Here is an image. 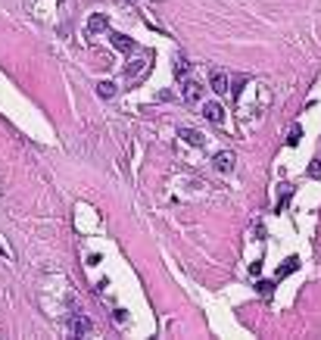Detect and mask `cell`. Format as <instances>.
<instances>
[{"label":"cell","mask_w":321,"mask_h":340,"mask_svg":"<svg viewBox=\"0 0 321 340\" xmlns=\"http://www.w3.org/2000/svg\"><path fill=\"white\" fill-rule=\"evenodd\" d=\"M144 69H147V63H131V66H128V75H131V78H137L140 72H144Z\"/></svg>","instance_id":"obj_15"},{"label":"cell","mask_w":321,"mask_h":340,"mask_svg":"<svg viewBox=\"0 0 321 340\" xmlns=\"http://www.w3.org/2000/svg\"><path fill=\"white\" fill-rule=\"evenodd\" d=\"M69 331H72L75 337H84L87 331H91V318H84V315H75V318H72V325H69Z\"/></svg>","instance_id":"obj_4"},{"label":"cell","mask_w":321,"mask_h":340,"mask_svg":"<svg viewBox=\"0 0 321 340\" xmlns=\"http://www.w3.org/2000/svg\"><path fill=\"white\" fill-rule=\"evenodd\" d=\"M256 290H259L262 297H272V290H275V284H269V281H259V284H256Z\"/></svg>","instance_id":"obj_14"},{"label":"cell","mask_w":321,"mask_h":340,"mask_svg":"<svg viewBox=\"0 0 321 340\" xmlns=\"http://www.w3.org/2000/svg\"><path fill=\"white\" fill-rule=\"evenodd\" d=\"M209 84H212V91H216V94H228V75L222 72V69H216V72L209 75Z\"/></svg>","instance_id":"obj_3"},{"label":"cell","mask_w":321,"mask_h":340,"mask_svg":"<svg viewBox=\"0 0 321 340\" xmlns=\"http://www.w3.org/2000/svg\"><path fill=\"white\" fill-rule=\"evenodd\" d=\"M106 28H110V19H106L103 13L91 16V22H87V31H91V34H97V31H106Z\"/></svg>","instance_id":"obj_7"},{"label":"cell","mask_w":321,"mask_h":340,"mask_svg":"<svg viewBox=\"0 0 321 340\" xmlns=\"http://www.w3.org/2000/svg\"><path fill=\"white\" fill-rule=\"evenodd\" d=\"M243 84H246V75H237L234 81H228V91L234 94V97H240V87H243Z\"/></svg>","instance_id":"obj_12"},{"label":"cell","mask_w":321,"mask_h":340,"mask_svg":"<svg viewBox=\"0 0 321 340\" xmlns=\"http://www.w3.org/2000/svg\"><path fill=\"white\" fill-rule=\"evenodd\" d=\"M200 97H203V87L197 81H184V100L187 103H197Z\"/></svg>","instance_id":"obj_6"},{"label":"cell","mask_w":321,"mask_h":340,"mask_svg":"<svg viewBox=\"0 0 321 340\" xmlns=\"http://www.w3.org/2000/svg\"><path fill=\"white\" fill-rule=\"evenodd\" d=\"M299 268V259H284V265L278 268V278H287L290 272H296Z\"/></svg>","instance_id":"obj_9"},{"label":"cell","mask_w":321,"mask_h":340,"mask_svg":"<svg viewBox=\"0 0 321 340\" xmlns=\"http://www.w3.org/2000/svg\"><path fill=\"white\" fill-rule=\"evenodd\" d=\"M187 72H190V66H187V60H184V57H178V63H175V75L181 78V81H187Z\"/></svg>","instance_id":"obj_10"},{"label":"cell","mask_w":321,"mask_h":340,"mask_svg":"<svg viewBox=\"0 0 321 340\" xmlns=\"http://www.w3.org/2000/svg\"><path fill=\"white\" fill-rule=\"evenodd\" d=\"M181 137H184V144H193V147H203V134L200 131H190V128H181Z\"/></svg>","instance_id":"obj_8"},{"label":"cell","mask_w":321,"mask_h":340,"mask_svg":"<svg viewBox=\"0 0 321 340\" xmlns=\"http://www.w3.org/2000/svg\"><path fill=\"white\" fill-rule=\"evenodd\" d=\"M299 137H302V128H299V125H293V128L287 131V144H290V147H296V144H299Z\"/></svg>","instance_id":"obj_13"},{"label":"cell","mask_w":321,"mask_h":340,"mask_svg":"<svg viewBox=\"0 0 321 340\" xmlns=\"http://www.w3.org/2000/svg\"><path fill=\"white\" fill-rule=\"evenodd\" d=\"M212 163H216L219 172H231V169H234V153H231V150H222V153H216V159H212Z\"/></svg>","instance_id":"obj_2"},{"label":"cell","mask_w":321,"mask_h":340,"mask_svg":"<svg viewBox=\"0 0 321 340\" xmlns=\"http://www.w3.org/2000/svg\"><path fill=\"white\" fill-rule=\"evenodd\" d=\"M110 41H113V47H116V50H122V53H134V47H137V44L128 38V34H113Z\"/></svg>","instance_id":"obj_5"},{"label":"cell","mask_w":321,"mask_h":340,"mask_svg":"<svg viewBox=\"0 0 321 340\" xmlns=\"http://www.w3.org/2000/svg\"><path fill=\"white\" fill-rule=\"evenodd\" d=\"M309 175H312V178H321V159H315V163L309 166Z\"/></svg>","instance_id":"obj_16"},{"label":"cell","mask_w":321,"mask_h":340,"mask_svg":"<svg viewBox=\"0 0 321 340\" xmlns=\"http://www.w3.org/2000/svg\"><path fill=\"white\" fill-rule=\"evenodd\" d=\"M97 94H100L103 100H110V97L116 94V84H113V81H100V84H97Z\"/></svg>","instance_id":"obj_11"},{"label":"cell","mask_w":321,"mask_h":340,"mask_svg":"<svg viewBox=\"0 0 321 340\" xmlns=\"http://www.w3.org/2000/svg\"><path fill=\"white\" fill-rule=\"evenodd\" d=\"M203 116H206L212 125H222V122H225V110H222V103H206V106H203Z\"/></svg>","instance_id":"obj_1"}]
</instances>
